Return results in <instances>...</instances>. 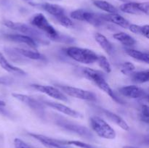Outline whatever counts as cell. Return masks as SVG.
<instances>
[{
    "mask_svg": "<svg viewBox=\"0 0 149 148\" xmlns=\"http://www.w3.org/2000/svg\"><path fill=\"white\" fill-rule=\"evenodd\" d=\"M56 120V124L61 127L63 128L64 129L69 131L74 132L82 137L87 138V139H92L93 138V133H91L90 130L85 126H81L77 123H74L72 121H70L69 120H66L61 117H58L55 119Z\"/></svg>",
    "mask_w": 149,
    "mask_h": 148,
    "instance_id": "6",
    "label": "cell"
},
{
    "mask_svg": "<svg viewBox=\"0 0 149 148\" xmlns=\"http://www.w3.org/2000/svg\"><path fill=\"white\" fill-rule=\"evenodd\" d=\"M14 49L19 55L23 56L24 57L28 58V59H35V60H45V59H46L45 56H44L39 52H36V51H31L28 50V49H20V48H15Z\"/></svg>",
    "mask_w": 149,
    "mask_h": 148,
    "instance_id": "21",
    "label": "cell"
},
{
    "mask_svg": "<svg viewBox=\"0 0 149 148\" xmlns=\"http://www.w3.org/2000/svg\"><path fill=\"white\" fill-rule=\"evenodd\" d=\"M42 103L46 104L48 107H52V108L55 109V110H58V111L61 112V113H63V114L71 116L72 118H79L82 117L81 113L76 111L74 109H71V107H68V106L65 105V104H61V103L58 102H55L47 101V100H42Z\"/></svg>",
    "mask_w": 149,
    "mask_h": 148,
    "instance_id": "14",
    "label": "cell"
},
{
    "mask_svg": "<svg viewBox=\"0 0 149 148\" xmlns=\"http://www.w3.org/2000/svg\"><path fill=\"white\" fill-rule=\"evenodd\" d=\"M39 7H42L44 10L48 12L49 14L52 15V16L56 18H59L61 16L64 15L65 14V10L61 6L55 4H50V3H44V4H39Z\"/></svg>",
    "mask_w": 149,
    "mask_h": 148,
    "instance_id": "18",
    "label": "cell"
},
{
    "mask_svg": "<svg viewBox=\"0 0 149 148\" xmlns=\"http://www.w3.org/2000/svg\"><path fill=\"white\" fill-rule=\"evenodd\" d=\"M100 17L104 21L111 22V23H114V24L121 26L122 28H127L130 26L129 21L122 16L118 15L117 13L100 15Z\"/></svg>",
    "mask_w": 149,
    "mask_h": 148,
    "instance_id": "16",
    "label": "cell"
},
{
    "mask_svg": "<svg viewBox=\"0 0 149 148\" xmlns=\"http://www.w3.org/2000/svg\"><path fill=\"white\" fill-rule=\"evenodd\" d=\"M99 66L106 73H110L111 72V65L110 62L108 60L107 58L105 56H98L97 57V61Z\"/></svg>",
    "mask_w": 149,
    "mask_h": 148,
    "instance_id": "26",
    "label": "cell"
},
{
    "mask_svg": "<svg viewBox=\"0 0 149 148\" xmlns=\"http://www.w3.org/2000/svg\"><path fill=\"white\" fill-rule=\"evenodd\" d=\"M31 87L34 89L36 91H39L42 93H45L49 97H52L54 99L60 100L63 102H68V99L66 96L63 93L61 90L55 87L51 86H43L39 85V84H33Z\"/></svg>",
    "mask_w": 149,
    "mask_h": 148,
    "instance_id": "10",
    "label": "cell"
},
{
    "mask_svg": "<svg viewBox=\"0 0 149 148\" xmlns=\"http://www.w3.org/2000/svg\"><path fill=\"white\" fill-rule=\"evenodd\" d=\"M120 94L125 97L132 99H145L148 98V94L143 89L138 86L130 85L123 86L119 89Z\"/></svg>",
    "mask_w": 149,
    "mask_h": 148,
    "instance_id": "11",
    "label": "cell"
},
{
    "mask_svg": "<svg viewBox=\"0 0 149 148\" xmlns=\"http://www.w3.org/2000/svg\"><path fill=\"white\" fill-rule=\"evenodd\" d=\"M129 29L130 31H132V33H137V34H142L143 31V26H138V25L135 24H130L129 26Z\"/></svg>",
    "mask_w": 149,
    "mask_h": 148,
    "instance_id": "32",
    "label": "cell"
},
{
    "mask_svg": "<svg viewBox=\"0 0 149 148\" xmlns=\"http://www.w3.org/2000/svg\"><path fill=\"white\" fill-rule=\"evenodd\" d=\"M113 37L116 40H117L118 41L125 45V46H133L136 44V41L135 40L133 37L130 36L127 33H124V32H119V33H115V34H113Z\"/></svg>",
    "mask_w": 149,
    "mask_h": 148,
    "instance_id": "22",
    "label": "cell"
},
{
    "mask_svg": "<svg viewBox=\"0 0 149 148\" xmlns=\"http://www.w3.org/2000/svg\"><path fill=\"white\" fill-rule=\"evenodd\" d=\"M149 26L148 25H145V26H143V31H142V35L145 36L146 38L148 39L149 36Z\"/></svg>",
    "mask_w": 149,
    "mask_h": 148,
    "instance_id": "34",
    "label": "cell"
},
{
    "mask_svg": "<svg viewBox=\"0 0 149 148\" xmlns=\"http://www.w3.org/2000/svg\"><path fill=\"white\" fill-rule=\"evenodd\" d=\"M100 110L102 112V113H103V115H104L107 118H109V120H111L112 122L116 123L117 126H119V127L122 128L123 130H129V126H128V124L126 123V121H125L122 117H120V116H119L118 115L115 114V113H112V112L109 111V110H106V109L104 108H100Z\"/></svg>",
    "mask_w": 149,
    "mask_h": 148,
    "instance_id": "17",
    "label": "cell"
},
{
    "mask_svg": "<svg viewBox=\"0 0 149 148\" xmlns=\"http://www.w3.org/2000/svg\"><path fill=\"white\" fill-rule=\"evenodd\" d=\"M0 66H1L3 69L5 70L6 71H7V72L9 73H11L18 74V75H26V73H25L23 70L11 65V64L7 60V59L4 57V55L1 53H0Z\"/></svg>",
    "mask_w": 149,
    "mask_h": 148,
    "instance_id": "20",
    "label": "cell"
},
{
    "mask_svg": "<svg viewBox=\"0 0 149 148\" xmlns=\"http://www.w3.org/2000/svg\"><path fill=\"white\" fill-rule=\"evenodd\" d=\"M12 95L14 98L17 99V100L23 102V104L27 105L28 107H29L31 109L35 110V111L40 112L44 110V106L42 102H40L39 100L33 98V97L26 95V94H17V93H13Z\"/></svg>",
    "mask_w": 149,
    "mask_h": 148,
    "instance_id": "13",
    "label": "cell"
},
{
    "mask_svg": "<svg viewBox=\"0 0 149 148\" xmlns=\"http://www.w3.org/2000/svg\"><path fill=\"white\" fill-rule=\"evenodd\" d=\"M123 148H138V147H132V146H125L123 147Z\"/></svg>",
    "mask_w": 149,
    "mask_h": 148,
    "instance_id": "36",
    "label": "cell"
},
{
    "mask_svg": "<svg viewBox=\"0 0 149 148\" xmlns=\"http://www.w3.org/2000/svg\"><path fill=\"white\" fill-rule=\"evenodd\" d=\"M58 87L61 90L63 93H65V94H68V96H71L72 97L91 102L96 101V100H97L94 93L87 91V90H84L82 89L69 86L61 85H58Z\"/></svg>",
    "mask_w": 149,
    "mask_h": 148,
    "instance_id": "8",
    "label": "cell"
},
{
    "mask_svg": "<svg viewBox=\"0 0 149 148\" xmlns=\"http://www.w3.org/2000/svg\"><path fill=\"white\" fill-rule=\"evenodd\" d=\"M95 39L96 41L98 43V44L106 51V52L109 55H112L114 52L113 45L111 44L110 41L107 39V38L105 36L102 35L101 33H96L95 34Z\"/></svg>",
    "mask_w": 149,
    "mask_h": 148,
    "instance_id": "19",
    "label": "cell"
},
{
    "mask_svg": "<svg viewBox=\"0 0 149 148\" xmlns=\"http://www.w3.org/2000/svg\"><path fill=\"white\" fill-rule=\"evenodd\" d=\"M125 52L130 57L137 59V60L146 62V63H149V55L148 52H143L132 49H126Z\"/></svg>",
    "mask_w": 149,
    "mask_h": 148,
    "instance_id": "23",
    "label": "cell"
},
{
    "mask_svg": "<svg viewBox=\"0 0 149 148\" xmlns=\"http://www.w3.org/2000/svg\"><path fill=\"white\" fill-rule=\"evenodd\" d=\"M132 79L134 82L138 84H143V83L148 82L149 79V71L148 70L143 71H139V72L132 73Z\"/></svg>",
    "mask_w": 149,
    "mask_h": 148,
    "instance_id": "25",
    "label": "cell"
},
{
    "mask_svg": "<svg viewBox=\"0 0 149 148\" xmlns=\"http://www.w3.org/2000/svg\"><path fill=\"white\" fill-rule=\"evenodd\" d=\"M135 69V67L132 62H125L122 65V69L121 72L125 75H131Z\"/></svg>",
    "mask_w": 149,
    "mask_h": 148,
    "instance_id": "27",
    "label": "cell"
},
{
    "mask_svg": "<svg viewBox=\"0 0 149 148\" xmlns=\"http://www.w3.org/2000/svg\"><path fill=\"white\" fill-rule=\"evenodd\" d=\"M13 82V79L10 76H1L0 77V84L4 86L11 85Z\"/></svg>",
    "mask_w": 149,
    "mask_h": 148,
    "instance_id": "33",
    "label": "cell"
},
{
    "mask_svg": "<svg viewBox=\"0 0 149 148\" xmlns=\"http://www.w3.org/2000/svg\"><path fill=\"white\" fill-rule=\"evenodd\" d=\"M3 24L7 28L13 29V30H17V31L20 32V33H24L26 36H29L32 38L36 41H39V43L42 44H48L46 39H45L42 36L41 32L35 29L34 28H31L24 23H15V22L10 21V20H4L3 22Z\"/></svg>",
    "mask_w": 149,
    "mask_h": 148,
    "instance_id": "4",
    "label": "cell"
},
{
    "mask_svg": "<svg viewBox=\"0 0 149 148\" xmlns=\"http://www.w3.org/2000/svg\"><path fill=\"white\" fill-rule=\"evenodd\" d=\"M93 4L97 8L100 9L102 10H104V11L107 12L109 13L118 12L117 9L114 6L112 5L111 4H110V3L106 1H103V0H95V1H93Z\"/></svg>",
    "mask_w": 149,
    "mask_h": 148,
    "instance_id": "24",
    "label": "cell"
},
{
    "mask_svg": "<svg viewBox=\"0 0 149 148\" xmlns=\"http://www.w3.org/2000/svg\"><path fill=\"white\" fill-rule=\"evenodd\" d=\"M141 119L142 121L148 123L149 122V112L148 107L146 104L141 106Z\"/></svg>",
    "mask_w": 149,
    "mask_h": 148,
    "instance_id": "30",
    "label": "cell"
},
{
    "mask_svg": "<svg viewBox=\"0 0 149 148\" xmlns=\"http://www.w3.org/2000/svg\"><path fill=\"white\" fill-rule=\"evenodd\" d=\"M82 73L86 78L93 81L99 89L103 90L108 95L110 96L114 101L119 103V104H123V101L119 97H116V95L114 94L110 86L106 82L102 72L96 71V70L91 69V68H85L83 69Z\"/></svg>",
    "mask_w": 149,
    "mask_h": 148,
    "instance_id": "2",
    "label": "cell"
},
{
    "mask_svg": "<svg viewBox=\"0 0 149 148\" xmlns=\"http://www.w3.org/2000/svg\"><path fill=\"white\" fill-rule=\"evenodd\" d=\"M65 53L71 59L84 64H92L95 62L98 57V55L91 49L77 46L68 47L65 49Z\"/></svg>",
    "mask_w": 149,
    "mask_h": 148,
    "instance_id": "3",
    "label": "cell"
},
{
    "mask_svg": "<svg viewBox=\"0 0 149 148\" xmlns=\"http://www.w3.org/2000/svg\"><path fill=\"white\" fill-rule=\"evenodd\" d=\"M63 142L66 145H74V146L79 147L81 148H96L93 147V145L80 142V141H63Z\"/></svg>",
    "mask_w": 149,
    "mask_h": 148,
    "instance_id": "28",
    "label": "cell"
},
{
    "mask_svg": "<svg viewBox=\"0 0 149 148\" xmlns=\"http://www.w3.org/2000/svg\"><path fill=\"white\" fill-rule=\"evenodd\" d=\"M90 126L93 130L100 137L106 139H113L116 137V132L109 123L100 117L94 116L90 119Z\"/></svg>",
    "mask_w": 149,
    "mask_h": 148,
    "instance_id": "5",
    "label": "cell"
},
{
    "mask_svg": "<svg viewBox=\"0 0 149 148\" xmlns=\"http://www.w3.org/2000/svg\"><path fill=\"white\" fill-rule=\"evenodd\" d=\"M120 10L128 14L140 15L141 13L148 15L149 3L146 2H126L120 6Z\"/></svg>",
    "mask_w": 149,
    "mask_h": 148,
    "instance_id": "9",
    "label": "cell"
},
{
    "mask_svg": "<svg viewBox=\"0 0 149 148\" xmlns=\"http://www.w3.org/2000/svg\"><path fill=\"white\" fill-rule=\"evenodd\" d=\"M14 145H15V148H33L31 147L30 145L26 144L25 142H23L22 139H18V138L15 139Z\"/></svg>",
    "mask_w": 149,
    "mask_h": 148,
    "instance_id": "31",
    "label": "cell"
},
{
    "mask_svg": "<svg viewBox=\"0 0 149 148\" xmlns=\"http://www.w3.org/2000/svg\"><path fill=\"white\" fill-rule=\"evenodd\" d=\"M4 37L6 39H8V40L12 41L20 44H25L28 45V46H30L31 48H33V49H36L38 46L36 41H34L32 38L29 37V36H26V35L5 34L4 35Z\"/></svg>",
    "mask_w": 149,
    "mask_h": 148,
    "instance_id": "15",
    "label": "cell"
},
{
    "mask_svg": "<svg viewBox=\"0 0 149 148\" xmlns=\"http://www.w3.org/2000/svg\"><path fill=\"white\" fill-rule=\"evenodd\" d=\"M5 105H6L5 102L3 101H1V100H0V110H1V108H2L3 107H4Z\"/></svg>",
    "mask_w": 149,
    "mask_h": 148,
    "instance_id": "35",
    "label": "cell"
},
{
    "mask_svg": "<svg viewBox=\"0 0 149 148\" xmlns=\"http://www.w3.org/2000/svg\"><path fill=\"white\" fill-rule=\"evenodd\" d=\"M29 134L47 148H71L68 145H65L63 141L62 140H58V139L48 137L42 134H37V133H29Z\"/></svg>",
    "mask_w": 149,
    "mask_h": 148,
    "instance_id": "12",
    "label": "cell"
},
{
    "mask_svg": "<svg viewBox=\"0 0 149 148\" xmlns=\"http://www.w3.org/2000/svg\"><path fill=\"white\" fill-rule=\"evenodd\" d=\"M57 20L59 22L60 24L65 28H72L74 26V23L72 22V20L69 17H67L65 15L60 17L59 18L57 19Z\"/></svg>",
    "mask_w": 149,
    "mask_h": 148,
    "instance_id": "29",
    "label": "cell"
},
{
    "mask_svg": "<svg viewBox=\"0 0 149 148\" xmlns=\"http://www.w3.org/2000/svg\"><path fill=\"white\" fill-rule=\"evenodd\" d=\"M30 23L38 29L42 30L49 39L58 41L69 42V40L73 41V39H68V38L63 36L58 32V30L49 23L47 19L42 13H37L31 18Z\"/></svg>",
    "mask_w": 149,
    "mask_h": 148,
    "instance_id": "1",
    "label": "cell"
},
{
    "mask_svg": "<svg viewBox=\"0 0 149 148\" xmlns=\"http://www.w3.org/2000/svg\"><path fill=\"white\" fill-rule=\"evenodd\" d=\"M71 17L79 21L87 22L95 27L103 26L104 20L101 18L100 15L84 10H77L71 13Z\"/></svg>",
    "mask_w": 149,
    "mask_h": 148,
    "instance_id": "7",
    "label": "cell"
}]
</instances>
